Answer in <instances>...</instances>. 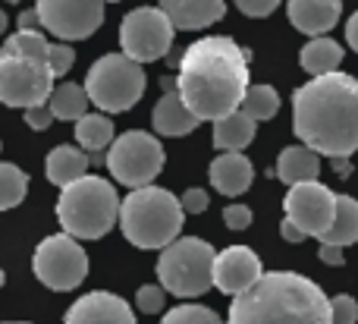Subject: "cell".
Listing matches in <instances>:
<instances>
[{
  "label": "cell",
  "mask_w": 358,
  "mask_h": 324,
  "mask_svg": "<svg viewBox=\"0 0 358 324\" xmlns=\"http://www.w3.org/2000/svg\"><path fill=\"white\" fill-rule=\"evenodd\" d=\"M88 167H92V157H88L82 148H73V145H57V148L48 155V161H44L48 180L60 189L69 186V183H76V180H82V176L88 174Z\"/></svg>",
  "instance_id": "ffe728a7"
},
{
  "label": "cell",
  "mask_w": 358,
  "mask_h": 324,
  "mask_svg": "<svg viewBox=\"0 0 358 324\" xmlns=\"http://www.w3.org/2000/svg\"><path fill=\"white\" fill-rule=\"evenodd\" d=\"M57 220L73 239H101L120 220V195L104 176H82L60 189Z\"/></svg>",
  "instance_id": "5b68a950"
},
{
  "label": "cell",
  "mask_w": 358,
  "mask_h": 324,
  "mask_svg": "<svg viewBox=\"0 0 358 324\" xmlns=\"http://www.w3.org/2000/svg\"><path fill=\"white\" fill-rule=\"evenodd\" d=\"M358 321V302L352 296L340 293L330 300V324H355Z\"/></svg>",
  "instance_id": "1f68e13d"
},
{
  "label": "cell",
  "mask_w": 358,
  "mask_h": 324,
  "mask_svg": "<svg viewBox=\"0 0 358 324\" xmlns=\"http://www.w3.org/2000/svg\"><path fill=\"white\" fill-rule=\"evenodd\" d=\"M236 6H239L245 16H252V19H264V16H271V13L277 10L280 0H236Z\"/></svg>",
  "instance_id": "836d02e7"
},
{
  "label": "cell",
  "mask_w": 358,
  "mask_h": 324,
  "mask_svg": "<svg viewBox=\"0 0 358 324\" xmlns=\"http://www.w3.org/2000/svg\"><path fill=\"white\" fill-rule=\"evenodd\" d=\"M334 199L336 195L330 192L324 183L308 180V183H296L289 186L283 199L286 218L305 233V237H321L330 224H334Z\"/></svg>",
  "instance_id": "4fadbf2b"
},
{
  "label": "cell",
  "mask_w": 358,
  "mask_h": 324,
  "mask_svg": "<svg viewBox=\"0 0 358 324\" xmlns=\"http://www.w3.org/2000/svg\"><path fill=\"white\" fill-rule=\"evenodd\" d=\"M176 76V94L195 120H220L239 111L248 88L245 50L227 35L198 38L182 50Z\"/></svg>",
  "instance_id": "6da1fadb"
},
{
  "label": "cell",
  "mask_w": 358,
  "mask_h": 324,
  "mask_svg": "<svg viewBox=\"0 0 358 324\" xmlns=\"http://www.w3.org/2000/svg\"><path fill=\"white\" fill-rule=\"evenodd\" d=\"M239 111L245 117H252L255 123H264V120H273L280 111V94L273 85H248L245 94H242Z\"/></svg>",
  "instance_id": "4316f807"
},
{
  "label": "cell",
  "mask_w": 358,
  "mask_h": 324,
  "mask_svg": "<svg viewBox=\"0 0 358 324\" xmlns=\"http://www.w3.org/2000/svg\"><path fill=\"white\" fill-rule=\"evenodd\" d=\"M299 63L302 69L317 79V76H330V73H340V63H343V48L334 41V38L321 35V38H311L302 50H299Z\"/></svg>",
  "instance_id": "7402d4cb"
},
{
  "label": "cell",
  "mask_w": 358,
  "mask_h": 324,
  "mask_svg": "<svg viewBox=\"0 0 358 324\" xmlns=\"http://www.w3.org/2000/svg\"><path fill=\"white\" fill-rule=\"evenodd\" d=\"M6 3H19V0H6Z\"/></svg>",
  "instance_id": "ee69618b"
},
{
  "label": "cell",
  "mask_w": 358,
  "mask_h": 324,
  "mask_svg": "<svg viewBox=\"0 0 358 324\" xmlns=\"http://www.w3.org/2000/svg\"><path fill=\"white\" fill-rule=\"evenodd\" d=\"M101 3H104V0H101Z\"/></svg>",
  "instance_id": "bcb514c9"
},
{
  "label": "cell",
  "mask_w": 358,
  "mask_h": 324,
  "mask_svg": "<svg viewBox=\"0 0 358 324\" xmlns=\"http://www.w3.org/2000/svg\"><path fill=\"white\" fill-rule=\"evenodd\" d=\"M6 25H10V19H6V13L0 10V35H3V31H6Z\"/></svg>",
  "instance_id": "60d3db41"
},
{
  "label": "cell",
  "mask_w": 358,
  "mask_h": 324,
  "mask_svg": "<svg viewBox=\"0 0 358 324\" xmlns=\"http://www.w3.org/2000/svg\"><path fill=\"white\" fill-rule=\"evenodd\" d=\"M136 306L142 309L145 315H157L167 309V290L161 287V283H148V287H142L136 293Z\"/></svg>",
  "instance_id": "f546056e"
},
{
  "label": "cell",
  "mask_w": 358,
  "mask_h": 324,
  "mask_svg": "<svg viewBox=\"0 0 358 324\" xmlns=\"http://www.w3.org/2000/svg\"><path fill=\"white\" fill-rule=\"evenodd\" d=\"M223 224L229 227V230H248L252 227V208L248 205H227L223 208Z\"/></svg>",
  "instance_id": "d6a6232c"
},
{
  "label": "cell",
  "mask_w": 358,
  "mask_h": 324,
  "mask_svg": "<svg viewBox=\"0 0 358 324\" xmlns=\"http://www.w3.org/2000/svg\"><path fill=\"white\" fill-rule=\"evenodd\" d=\"M88 104H92V101H88L85 88H82L79 82H60V85H54V92H50V98H48V107H50V113H54V120H66V123L85 117Z\"/></svg>",
  "instance_id": "d4e9b609"
},
{
  "label": "cell",
  "mask_w": 358,
  "mask_h": 324,
  "mask_svg": "<svg viewBox=\"0 0 358 324\" xmlns=\"http://www.w3.org/2000/svg\"><path fill=\"white\" fill-rule=\"evenodd\" d=\"M54 92V73L48 57H25L19 50L0 48V104L6 107H29L48 104Z\"/></svg>",
  "instance_id": "ba28073f"
},
{
  "label": "cell",
  "mask_w": 358,
  "mask_h": 324,
  "mask_svg": "<svg viewBox=\"0 0 358 324\" xmlns=\"http://www.w3.org/2000/svg\"><path fill=\"white\" fill-rule=\"evenodd\" d=\"M198 123L201 120H195L189 111H185V104L179 101L176 88L173 92H164L161 101L155 104V111H151V126H155L157 136H189V132L198 129Z\"/></svg>",
  "instance_id": "d6986e66"
},
{
  "label": "cell",
  "mask_w": 358,
  "mask_h": 324,
  "mask_svg": "<svg viewBox=\"0 0 358 324\" xmlns=\"http://www.w3.org/2000/svg\"><path fill=\"white\" fill-rule=\"evenodd\" d=\"M346 41H349V48L358 54V13H352L349 22H346Z\"/></svg>",
  "instance_id": "f35d334b"
},
{
  "label": "cell",
  "mask_w": 358,
  "mask_h": 324,
  "mask_svg": "<svg viewBox=\"0 0 358 324\" xmlns=\"http://www.w3.org/2000/svg\"><path fill=\"white\" fill-rule=\"evenodd\" d=\"M6 324H25V321H6Z\"/></svg>",
  "instance_id": "7bdbcfd3"
},
{
  "label": "cell",
  "mask_w": 358,
  "mask_h": 324,
  "mask_svg": "<svg viewBox=\"0 0 358 324\" xmlns=\"http://www.w3.org/2000/svg\"><path fill=\"white\" fill-rule=\"evenodd\" d=\"M289 22L308 38H321L340 22L343 0H289Z\"/></svg>",
  "instance_id": "e0dca14e"
},
{
  "label": "cell",
  "mask_w": 358,
  "mask_h": 324,
  "mask_svg": "<svg viewBox=\"0 0 358 324\" xmlns=\"http://www.w3.org/2000/svg\"><path fill=\"white\" fill-rule=\"evenodd\" d=\"M317 258H321L324 265H334V268L346 265V255H343V249H340V246H330V243H321V252H317Z\"/></svg>",
  "instance_id": "8d00e7d4"
},
{
  "label": "cell",
  "mask_w": 358,
  "mask_h": 324,
  "mask_svg": "<svg viewBox=\"0 0 358 324\" xmlns=\"http://www.w3.org/2000/svg\"><path fill=\"white\" fill-rule=\"evenodd\" d=\"M280 237H283L286 243H302V239H308L296 224H292L289 218H283V224H280Z\"/></svg>",
  "instance_id": "74e56055"
},
{
  "label": "cell",
  "mask_w": 358,
  "mask_h": 324,
  "mask_svg": "<svg viewBox=\"0 0 358 324\" xmlns=\"http://www.w3.org/2000/svg\"><path fill=\"white\" fill-rule=\"evenodd\" d=\"M255 120L245 117L242 111H233L227 117L214 120V148L220 151H242L255 139Z\"/></svg>",
  "instance_id": "cb8c5ba5"
},
{
  "label": "cell",
  "mask_w": 358,
  "mask_h": 324,
  "mask_svg": "<svg viewBox=\"0 0 358 324\" xmlns=\"http://www.w3.org/2000/svg\"><path fill=\"white\" fill-rule=\"evenodd\" d=\"M182 205L161 186L132 189L120 202V227L136 249H167L182 233Z\"/></svg>",
  "instance_id": "277c9868"
},
{
  "label": "cell",
  "mask_w": 358,
  "mask_h": 324,
  "mask_svg": "<svg viewBox=\"0 0 358 324\" xmlns=\"http://www.w3.org/2000/svg\"><path fill=\"white\" fill-rule=\"evenodd\" d=\"M73 63H76V50L69 48V44H63V41L48 44V66H50V73H54V79L66 76L69 69H73Z\"/></svg>",
  "instance_id": "4dcf8cb0"
},
{
  "label": "cell",
  "mask_w": 358,
  "mask_h": 324,
  "mask_svg": "<svg viewBox=\"0 0 358 324\" xmlns=\"http://www.w3.org/2000/svg\"><path fill=\"white\" fill-rule=\"evenodd\" d=\"M214 246L198 237H179L157 258V281L179 300L201 296L214 287Z\"/></svg>",
  "instance_id": "8992f818"
},
{
  "label": "cell",
  "mask_w": 358,
  "mask_h": 324,
  "mask_svg": "<svg viewBox=\"0 0 358 324\" xmlns=\"http://www.w3.org/2000/svg\"><path fill=\"white\" fill-rule=\"evenodd\" d=\"M208 176L217 192L227 195V199H236V195L248 192V186H252V180H255V167L242 151H220V155L210 161Z\"/></svg>",
  "instance_id": "2e32d148"
},
{
  "label": "cell",
  "mask_w": 358,
  "mask_h": 324,
  "mask_svg": "<svg viewBox=\"0 0 358 324\" xmlns=\"http://www.w3.org/2000/svg\"><path fill=\"white\" fill-rule=\"evenodd\" d=\"M321 243H330V246H346L358 243V199L352 195H336L334 199V224L321 233Z\"/></svg>",
  "instance_id": "44dd1931"
},
{
  "label": "cell",
  "mask_w": 358,
  "mask_h": 324,
  "mask_svg": "<svg viewBox=\"0 0 358 324\" xmlns=\"http://www.w3.org/2000/svg\"><path fill=\"white\" fill-rule=\"evenodd\" d=\"M161 13L173 22V29H208L227 16L223 0H161Z\"/></svg>",
  "instance_id": "ac0fdd59"
},
{
  "label": "cell",
  "mask_w": 358,
  "mask_h": 324,
  "mask_svg": "<svg viewBox=\"0 0 358 324\" xmlns=\"http://www.w3.org/2000/svg\"><path fill=\"white\" fill-rule=\"evenodd\" d=\"M63 324H136V312L129 309V302L123 296L94 290V293L79 296L66 309Z\"/></svg>",
  "instance_id": "9a60e30c"
},
{
  "label": "cell",
  "mask_w": 358,
  "mask_h": 324,
  "mask_svg": "<svg viewBox=\"0 0 358 324\" xmlns=\"http://www.w3.org/2000/svg\"><path fill=\"white\" fill-rule=\"evenodd\" d=\"M264 274L261 258L248 246H227L214 255V287L227 296H239Z\"/></svg>",
  "instance_id": "5bb4252c"
},
{
  "label": "cell",
  "mask_w": 358,
  "mask_h": 324,
  "mask_svg": "<svg viewBox=\"0 0 358 324\" xmlns=\"http://www.w3.org/2000/svg\"><path fill=\"white\" fill-rule=\"evenodd\" d=\"M31 271L48 290L66 293L76 290L88 277V255L79 246V239L57 233L38 243L35 255H31Z\"/></svg>",
  "instance_id": "30bf717a"
},
{
  "label": "cell",
  "mask_w": 358,
  "mask_h": 324,
  "mask_svg": "<svg viewBox=\"0 0 358 324\" xmlns=\"http://www.w3.org/2000/svg\"><path fill=\"white\" fill-rule=\"evenodd\" d=\"M29 192V176L16 167V164L0 161V211H10Z\"/></svg>",
  "instance_id": "83f0119b"
},
{
  "label": "cell",
  "mask_w": 358,
  "mask_h": 324,
  "mask_svg": "<svg viewBox=\"0 0 358 324\" xmlns=\"http://www.w3.org/2000/svg\"><path fill=\"white\" fill-rule=\"evenodd\" d=\"M227 324H330V300L296 271H264L245 293L233 296Z\"/></svg>",
  "instance_id": "3957f363"
},
{
  "label": "cell",
  "mask_w": 358,
  "mask_h": 324,
  "mask_svg": "<svg viewBox=\"0 0 358 324\" xmlns=\"http://www.w3.org/2000/svg\"><path fill=\"white\" fill-rule=\"evenodd\" d=\"M273 174L280 176L283 183L296 186V183H308V180H317L321 174V161L311 148L305 145H292V148H283L277 157V170Z\"/></svg>",
  "instance_id": "603a6c76"
},
{
  "label": "cell",
  "mask_w": 358,
  "mask_h": 324,
  "mask_svg": "<svg viewBox=\"0 0 358 324\" xmlns=\"http://www.w3.org/2000/svg\"><path fill=\"white\" fill-rule=\"evenodd\" d=\"M173 22L161 13V6H138L126 13L120 22V44L123 54L136 63H155L164 60L173 48Z\"/></svg>",
  "instance_id": "8fae6325"
},
{
  "label": "cell",
  "mask_w": 358,
  "mask_h": 324,
  "mask_svg": "<svg viewBox=\"0 0 358 324\" xmlns=\"http://www.w3.org/2000/svg\"><path fill=\"white\" fill-rule=\"evenodd\" d=\"M161 324H227L214 309L208 306H195V302H182L176 309H167L164 312Z\"/></svg>",
  "instance_id": "f1b7e54d"
},
{
  "label": "cell",
  "mask_w": 358,
  "mask_h": 324,
  "mask_svg": "<svg viewBox=\"0 0 358 324\" xmlns=\"http://www.w3.org/2000/svg\"><path fill=\"white\" fill-rule=\"evenodd\" d=\"M0 148H3V145H0Z\"/></svg>",
  "instance_id": "f6af8a7d"
},
{
  "label": "cell",
  "mask_w": 358,
  "mask_h": 324,
  "mask_svg": "<svg viewBox=\"0 0 358 324\" xmlns=\"http://www.w3.org/2000/svg\"><path fill=\"white\" fill-rule=\"evenodd\" d=\"M3 283H6V274H3V268H0V287H3Z\"/></svg>",
  "instance_id": "b9f144b4"
},
{
  "label": "cell",
  "mask_w": 358,
  "mask_h": 324,
  "mask_svg": "<svg viewBox=\"0 0 358 324\" xmlns=\"http://www.w3.org/2000/svg\"><path fill=\"white\" fill-rule=\"evenodd\" d=\"M113 123L107 113H85L82 120H76V142H79L82 151H92V155H101L104 148H110L113 136Z\"/></svg>",
  "instance_id": "484cf974"
},
{
  "label": "cell",
  "mask_w": 358,
  "mask_h": 324,
  "mask_svg": "<svg viewBox=\"0 0 358 324\" xmlns=\"http://www.w3.org/2000/svg\"><path fill=\"white\" fill-rule=\"evenodd\" d=\"M179 205H182L185 214H201L204 208H208V192H204V189H185V192L179 195Z\"/></svg>",
  "instance_id": "e575fe53"
},
{
  "label": "cell",
  "mask_w": 358,
  "mask_h": 324,
  "mask_svg": "<svg viewBox=\"0 0 358 324\" xmlns=\"http://www.w3.org/2000/svg\"><path fill=\"white\" fill-rule=\"evenodd\" d=\"M292 132L305 148L327 157L358 151V79L330 73L305 82L292 94Z\"/></svg>",
  "instance_id": "7a4b0ae2"
},
{
  "label": "cell",
  "mask_w": 358,
  "mask_h": 324,
  "mask_svg": "<svg viewBox=\"0 0 358 324\" xmlns=\"http://www.w3.org/2000/svg\"><path fill=\"white\" fill-rule=\"evenodd\" d=\"M38 25L54 38L66 41H85L104 22V3L101 0H35Z\"/></svg>",
  "instance_id": "7c38bea8"
},
{
  "label": "cell",
  "mask_w": 358,
  "mask_h": 324,
  "mask_svg": "<svg viewBox=\"0 0 358 324\" xmlns=\"http://www.w3.org/2000/svg\"><path fill=\"white\" fill-rule=\"evenodd\" d=\"M164 161H167V155H164L161 139L142 129H129L117 136L104 157L110 176L129 189L151 186L155 176L164 170Z\"/></svg>",
  "instance_id": "9c48e42d"
},
{
  "label": "cell",
  "mask_w": 358,
  "mask_h": 324,
  "mask_svg": "<svg viewBox=\"0 0 358 324\" xmlns=\"http://www.w3.org/2000/svg\"><path fill=\"white\" fill-rule=\"evenodd\" d=\"M25 123H29V129H48V126L54 123V113H50L48 104L29 107V111H25Z\"/></svg>",
  "instance_id": "d590c367"
},
{
  "label": "cell",
  "mask_w": 358,
  "mask_h": 324,
  "mask_svg": "<svg viewBox=\"0 0 358 324\" xmlns=\"http://www.w3.org/2000/svg\"><path fill=\"white\" fill-rule=\"evenodd\" d=\"M85 94L98 111L123 113L136 107L145 94V69L142 63L129 60L126 54H104L88 66Z\"/></svg>",
  "instance_id": "52a82bcc"
},
{
  "label": "cell",
  "mask_w": 358,
  "mask_h": 324,
  "mask_svg": "<svg viewBox=\"0 0 358 324\" xmlns=\"http://www.w3.org/2000/svg\"><path fill=\"white\" fill-rule=\"evenodd\" d=\"M19 29H41V25H38L35 6H31V10H25V13H19Z\"/></svg>",
  "instance_id": "ab89813d"
}]
</instances>
